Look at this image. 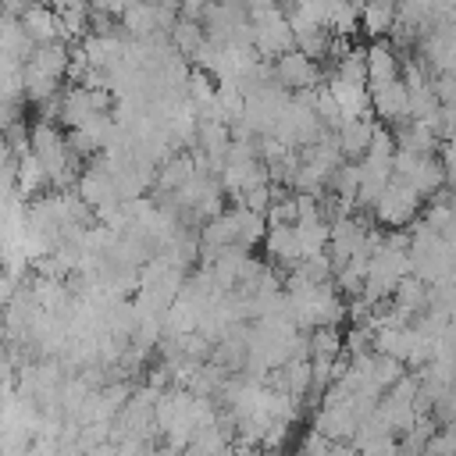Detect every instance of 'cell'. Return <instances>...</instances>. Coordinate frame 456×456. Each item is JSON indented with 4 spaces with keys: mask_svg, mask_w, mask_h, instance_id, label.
Segmentation results:
<instances>
[{
    "mask_svg": "<svg viewBox=\"0 0 456 456\" xmlns=\"http://www.w3.org/2000/svg\"><path fill=\"white\" fill-rule=\"evenodd\" d=\"M289 428H292V420H281V417H271V424H267V435H264V452H278L285 442H289Z\"/></svg>",
    "mask_w": 456,
    "mask_h": 456,
    "instance_id": "1",
    "label": "cell"
}]
</instances>
